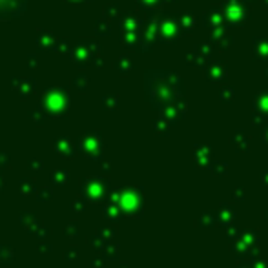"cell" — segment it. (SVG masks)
Returning <instances> with one entry per match:
<instances>
[{"instance_id":"cell-1","label":"cell","mask_w":268,"mask_h":268,"mask_svg":"<svg viewBox=\"0 0 268 268\" xmlns=\"http://www.w3.org/2000/svg\"><path fill=\"white\" fill-rule=\"evenodd\" d=\"M26 0H0V18L15 17L22 11Z\"/></svg>"}]
</instances>
